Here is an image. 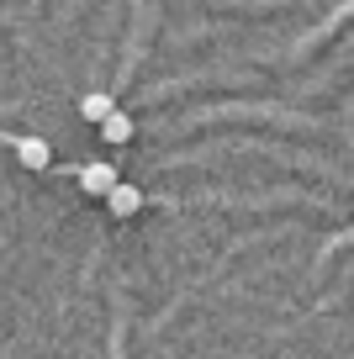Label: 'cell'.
Here are the masks:
<instances>
[{"mask_svg": "<svg viewBox=\"0 0 354 359\" xmlns=\"http://www.w3.org/2000/svg\"><path fill=\"white\" fill-rule=\"evenodd\" d=\"M106 206H111V217H133V212H143V191H138V185H127V180H117V185H111V196H106Z\"/></svg>", "mask_w": 354, "mask_h": 359, "instance_id": "obj_1", "label": "cell"}, {"mask_svg": "<svg viewBox=\"0 0 354 359\" xmlns=\"http://www.w3.org/2000/svg\"><path fill=\"white\" fill-rule=\"evenodd\" d=\"M117 180H122V175H117L111 164H100V158L79 169V185H85V196H111V185H117Z\"/></svg>", "mask_w": 354, "mask_h": 359, "instance_id": "obj_2", "label": "cell"}, {"mask_svg": "<svg viewBox=\"0 0 354 359\" xmlns=\"http://www.w3.org/2000/svg\"><path fill=\"white\" fill-rule=\"evenodd\" d=\"M16 158L27 169H48L53 164V148H48V137H16Z\"/></svg>", "mask_w": 354, "mask_h": 359, "instance_id": "obj_3", "label": "cell"}, {"mask_svg": "<svg viewBox=\"0 0 354 359\" xmlns=\"http://www.w3.org/2000/svg\"><path fill=\"white\" fill-rule=\"evenodd\" d=\"M133 133H138V127H133V116H127V111H111L106 122H100V137H106V143H127Z\"/></svg>", "mask_w": 354, "mask_h": 359, "instance_id": "obj_4", "label": "cell"}, {"mask_svg": "<svg viewBox=\"0 0 354 359\" xmlns=\"http://www.w3.org/2000/svg\"><path fill=\"white\" fill-rule=\"evenodd\" d=\"M117 111V101H111V95H79V116H85V122H106V116Z\"/></svg>", "mask_w": 354, "mask_h": 359, "instance_id": "obj_5", "label": "cell"}]
</instances>
